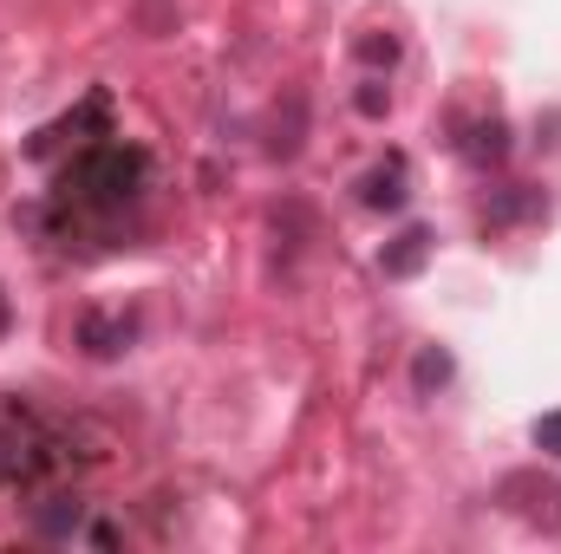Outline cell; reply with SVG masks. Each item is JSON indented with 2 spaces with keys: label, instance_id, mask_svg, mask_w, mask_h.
I'll list each match as a JSON object with an SVG mask.
<instances>
[{
  "label": "cell",
  "instance_id": "cell-1",
  "mask_svg": "<svg viewBox=\"0 0 561 554\" xmlns=\"http://www.w3.org/2000/svg\"><path fill=\"white\" fill-rule=\"evenodd\" d=\"M144 189H150V157H144V143H125V138L79 143L72 163H66L59 183H53V216H59V229H72V235H112V229L144 203Z\"/></svg>",
  "mask_w": 561,
  "mask_h": 554
},
{
  "label": "cell",
  "instance_id": "cell-2",
  "mask_svg": "<svg viewBox=\"0 0 561 554\" xmlns=\"http://www.w3.org/2000/svg\"><path fill=\"white\" fill-rule=\"evenodd\" d=\"M59 476H72V424L7 392L0 399V489H46Z\"/></svg>",
  "mask_w": 561,
  "mask_h": 554
},
{
  "label": "cell",
  "instance_id": "cell-3",
  "mask_svg": "<svg viewBox=\"0 0 561 554\" xmlns=\"http://www.w3.org/2000/svg\"><path fill=\"white\" fill-rule=\"evenodd\" d=\"M359 203H366V209H399V203H405V157H399V150L359 183Z\"/></svg>",
  "mask_w": 561,
  "mask_h": 554
},
{
  "label": "cell",
  "instance_id": "cell-4",
  "mask_svg": "<svg viewBox=\"0 0 561 554\" xmlns=\"http://www.w3.org/2000/svg\"><path fill=\"white\" fill-rule=\"evenodd\" d=\"M463 138L457 150L470 157V163H503V150H510V131H503V118H483V125H457Z\"/></svg>",
  "mask_w": 561,
  "mask_h": 554
},
{
  "label": "cell",
  "instance_id": "cell-5",
  "mask_svg": "<svg viewBox=\"0 0 561 554\" xmlns=\"http://www.w3.org/2000/svg\"><path fill=\"white\" fill-rule=\"evenodd\" d=\"M424 255H431V235H424V229H405V235H399V242L386 249V275H392V280L419 275V268H424Z\"/></svg>",
  "mask_w": 561,
  "mask_h": 554
},
{
  "label": "cell",
  "instance_id": "cell-6",
  "mask_svg": "<svg viewBox=\"0 0 561 554\" xmlns=\"http://www.w3.org/2000/svg\"><path fill=\"white\" fill-rule=\"evenodd\" d=\"M536 209H542V196H536V189H523V196H516V189H510V196H503V203H496V209H490V222H496V229H503V222H516V216H536Z\"/></svg>",
  "mask_w": 561,
  "mask_h": 554
},
{
  "label": "cell",
  "instance_id": "cell-7",
  "mask_svg": "<svg viewBox=\"0 0 561 554\" xmlns=\"http://www.w3.org/2000/svg\"><path fill=\"white\" fill-rule=\"evenodd\" d=\"M536 450H542V457H561V412L536 417Z\"/></svg>",
  "mask_w": 561,
  "mask_h": 554
},
{
  "label": "cell",
  "instance_id": "cell-8",
  "mask_svg": "<svg viewBox=\"0 0 561 554\" xmlns=\"http://www.w3.org/2000/svg\"><path fill=\"white\" fill-rule=\"evenodd\" d=\"M444 379H450V359H444V353H424L419 359V385H444Z\"/></svg>",
  "mask_w": 561,
  "mask_h": 554
},
{
  "label": "cell",
  "instance_id": "cell-9",
  "mask_svg": "<svg viewBox=\"0 0 561 554\" xmlns=\"http://www.w3.org/2000/svg\"><path fill=\"white\" fill-rule=\"evenodd\" d=\"M359 59H373V66L386 59V66H392V59H399V39H392V33H386V39H359Z\"/></svg>",
  "mask_w": 561,
  "mask_h": 554
},
{
  "label": "cell",
  "instance_id": "cell-10",
  "mask_svg": "<svg viewBox=\"0 0 561 554\" xmlns=\"http://www.w3.org/2000/svg\"><path fill=\"white\" fill-rule=\"evenodd\" d=\"M386 105H392V92H379V85H366V92H359V112H366V118H379Z\"/></svg>",
  "mask_w": 561,
  "mask_h": 554
},
{
  "label": "cell",
  "instance_id": "cell-11",
  "mask_svg": "<svg viewBox=\"0 0 561 554\" xmlns=\"http://www.w3.org/2000/svg\"><path fill=\"white\" fill-rule=\"evenodd\" d=\"M7 320H13V313H7V293H0V333H7Z\"/></svg>",
  "mask_w": 561,
  "mask_h": 554
}]
</instances>
